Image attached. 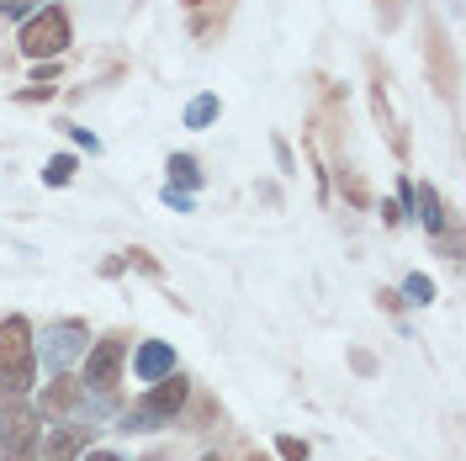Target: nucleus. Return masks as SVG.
<instances>
[{"mask_svg": "<svg viewBox=\"0 0 466 461\" xmlns=\"http://www.w3.org/2000/svg\"><path fill=\"white\" fill-rule=\"evenodd\" d=\"M80 350H86V323H75V318H69V323H54V329H48L43 355H48V366H54V372H64Z\"/></svg>", "mask_w": 466, "mask_h": 461, "instance_id": "nucleus-7", "label": "nucleus"}, {"mask_svg": "<svg viewBox=\"0 0 466 461\" xmlns=\"http://www.w3.org/2000/svg\"><path fill=\"white\" fill-rule=\"evenodd\" d=\"M180 5H186V11H191V16H197V11H202L207 0H180Z\"/></svg>", "mask_w": 466, "mask_h": 461, "instance_id": "nucleus-20", "label": "nucleus"}, {"mask_svg": "<svg viewBox=\"0 0 466 461\" xmlns=\"http://www.w3.org/2000/svg\"><path fill=\"white\" fill-rule=\"evenodd\" d=\"M186 398H191V382H186V376H175V372L159 376L144 404H133L127 414H122V430H127V435H133V430H159V425H170L175 414L186 408Z\"/></svg>", "mask_w": 466, "mask_h": 461, "instance_id": "nucleus-2", "label": "nucleus"}, {"mask_svg": "<svg viewBox=\"0 0 466 461\" xmlns=\"http://www.w3.org/2000/svg\"><path fill=\"white\" fill-rule=\"evenodd\" d=\"M75 398H80V382H75V376H54V382L43 387L37 408H43V414H64V408H75Z\"/></svg>", "mask_w": 466, "mask_h": 461, "instance_id": "nucleus-9", "label": "nucleus"}, {"mask_svg": "<svg viewBox=\"0 0 466 461\" xmlns=\"http://www.w3.org/2000/svg\"><path fill=\"white\" fill-rule=\"evenodd\" d=\"M202 461H223V456H202Z\"/></svg>", "mask_w": 466, "mask_h": 461, "instance_id": "nucleus-23", "label": "nucleus"}, {"mask_svg": "<svg viewBox=\"0 0 466 461\" xmlns=\"http://www.w3.org/2000/svg\"><path fill=\"white\" fill-rule=\"evenodd\" d=\"M170 186H202V170H197V159L191 154H170Z\"/></svg>", "mask_w": 466, "mask_h": 461, "instance_id": "nucleus-12", "label": "nucleus"}, {"mask_svg": "<svg viewBox=\"0 0 466 461\" xmlns=\"http://www.w3.org/2000/svg\"><path fill=\"white\" fill-rule=\"evenodd\" d=\"M144 461H170V456H165V451H154V456H144Z\"/></svg>", "mask_w": 466, "mask_h": 461, "instance_id": "nucleus-21", "label": "nucleus"}, {"mask_svg": "<svg viewBox=\"0 0 466 461\" xmlns=\"http://www.w3.org/2000/svg\"><path fill=\"white\" fill-rule=\"evenodd\" d=\"M249 461H270V456H260V451H255V456H249Z\"/></svg>", "mask_w": 466, "mask_h": 461, "instance_id": "nucleus-22", "label": "nucleus"}, {"mask_svg": "<svg viewBox=\"0 0 466 461\" xmlns=\"http://www.w3.org/2000/svg\"><path fill=\"white\" fill-rule=\"evenodd\" d=\"M133 366H138V382H159V376H170V372H175V350H170V345H159V340H148V345H138Z\"/></svg>", "mask_w": 466, "mask_h": 461, "instance_id": "nucleus-8", "label": "nucleus"}, {"mask_svg": "<svg viewBox=\"0 0 466 461\" xmlns=\"http://www.w3.org/2000/svg\"><path fill=\"white\" fill-rule=\"evenodd\" d=\"M345 191H350V202H366V186H360L355 175H345Z\"/></svg>", "mask_w": 466, "mask_h": 461, "instance_id": "nucleus-18", "label": "nucleus"}, {"mask_svg": "<svg viewBox=\"0 0 466 461\" xmlns=\"http://www.w3.org/2000/svg\"><path fill=\"white\" fill-rule=\"evenodd\" d=\"M43 180H48V186H69V180H75V154H54V159L43 165Z\"/></svg>", "mask_w": 466, "mask_h": 461, "instance_id": "nucleus-13", "label": "nucleus"}, {"mask_svg": "<svg viewBox=\"0 0 466 461\" xmlns=\"http://www.w3.org/2000/svg\"><path fill=\"white\" fill-rule=\"evenodd\" d=\"M90 461H122L116 451H90Z\"/></svg>", "mask_w": 466, "mask_h": 461, "instance_id": "nucleus-19", "label": "nucleus"}, {"mask_svg": "<svg viewBox=\"0 0 466 461\" xmlns=\"http://www.w3.org/2000/svg\"><path fill=\"white\" fill-rule=\"evenodd\" d=\"M218 112H223V107H218V96H197V101L186 107V128H197V133H202V128L218 122Z\"/></svg>", "mask_w": 466, "mask_h": 461, "instance_id": "nucleus-11", "label": "nucleus"}, {"mask_svg": "<svg viewBox=\"0 0 466 461\" xmlns=\"http://www.w3.org/2000/svg\"><path fill=\"white\" fill-rule=\"evenodd\" d=\"M419 218H424V229H430V233L445 229V202H440L435 186H419Z\"/></svg>", "mask_w": 466, "mask_h": 461, "instance_id": "nucleus-10", "label": "nucleus"}, {"mask_svg": "<svg viewBox=\"0 0 466 461\" xmlns=\"http://www.w3.org/2000/svg\"><path fill=\"white\" fill-rule=\"evenodd\" d=\"M276 451H281L287 461H308V456H313V451H308V440H297V435H281V440H276Z\"/></svg>", "mask_w": 466, "mask_h": 461, "instance_id": "nucleus-15", "label": "nucleus"}, {"mask_svg": "<svg viewBox=\"0 0 466 461\" xmlns=\"http://www.w3.org/2000/svg\"><path fill=\"white\" fill-rule=\"evenodd\" d=\"M90 451V425H48L43 461H80Z\"/></svg>", "mask_w": 466, "mask_h": 461, "instance_id": "nucleus-6", "label": "nucleus"}, {"mask_svg": "<svg viewBox=\"0 0 466 461\" xmlns=\"http://www.w3.org/2000/svg\"><path fill=\"white\" fill-rule=\"evenodd\" d=\"M37 446H43V430L32 414H11L5 430H0V461H37Z\"/></svg>", "mask_w": 466, "mask_h": 461, "instance_id": "nucleus-5", "label": "nucleus"}, {"mask_svg": "<svg viewBox=\"0 0 466 461\" xmlns=\"http://www.w3.org/2000/svg\"><path fill=\"white\" fill-rule=\"evenodd\" d=\"M403 292H408V302H419V308H424V302H435V282H430V276H419V271L403 282Z\"/></svg>", "mask_w": 466, "mask_h": 461, "instance_id": "nucleus-14", "label": "nucleus"}, {"mask_svg": "<svg viewBox=\"0 0 466 461\" xmlns=\"http://www.w3.org/2000/svg\"><path fill=\"white\" fill-rule=\"evenodd\" d=\"M69 138H75V144H80V149H90V154L101 149V144H96V133H90V128H69Z\"/></svg>", "mask_w": 466, "mask_h": 461, "instance_id": "nucleus-17", "label": "nucleus"}, {"mask_svg": "<svg viewBox=\"0 0 466 461\" xmlns=\"http://www.w3.org/2000/svg\"><path fill=\"white\" fill-rule=\"evenodd\" d=\"M32 376H37V366H32V323L22 313L0 318V393L22 398V393H32Z\"/></svg>", "mask_w": 466, "mask_h": 461, "instance_id": "nucleus-1", "label": "nucleus"}, {"mask_svg": "<svg viewBox=\"0 0 466 461\" xmlns=\"http://www.w3.org/2000/svg\"><path fill=\"white\" fill-rule=\"evenodd\" d=\"M122 361H127V334H106V340L86 355V382L96 387V393H112Z\"/></svg>", "mask_w": 466, "mask_h": 461, "instance_id": "nucleus-4", "label": "nucleus"}, {"mask_svg": "<svg viewBox=\"0 0 466 461\" xmlns=\"http://www.w3.org/2000/svg\"><path fill=\"white\" fill-rule=\"evenodd\" d=\"M22 48H27L32 58H58L69 48V16H64L58 5H43L27 27H22Z\"/></svg>", "mask_w": 466, "mask_h": 461, "instance_id": "nucleus-3", "label": "nucleus"}, {"mask_svg": "<svg viewBox=\"0 0 466 461\" xmlns=\"http://www.w3.org/2000/svg\"><path fill=\"white\" fill-rule=\"evenodd\" d=\"M165 207H175V212H191V191H175V186H165Z\"/></svg>", "mask_w": 466, "mask_h": 461, "instance_id": "nucleus-16", "label": "nucleus"}]
</instances>
